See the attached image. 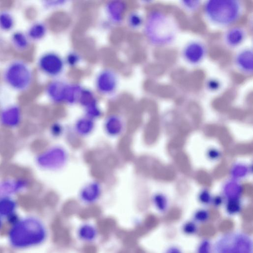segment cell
<instances>
[{"label": "cell", "mask_w": 253, "mask_h": 253, "mask_svg": "<svg viewBox=\"0 0 253 253\" xmlns=\"http://www.w3.org/2000/svg\"><path fill=\"white\" fill-rule=\"evenodd\" d=\"M144 36L152 45L164 47L172 43L178 32L176 20L168 13L155 9L148 13L143 26Z\"/></svg>", "instance_id": "1"}, {"label": "cell", "mask_w": 253, "mask_h": 253, "mask_svg": "<svg viewBox=\"0 0 253 253\" xmlns=\"http://www.w3.org/2000/svg\"><path fill=\"white\" fill-rule=\"evenodd\" d=\"M203 14L210 25L228 28L236 25L245 12V4L241 0H208L202 5Z\"/></svg>", "instance_id": "2"}, {"label": "cell", "mask_w": 253, "mask_h": 253, "mask_svg": "<svg viewBox=\"0 0 253 253\" xmlns=\"http://www.w3.org/2000/svg\"><path fill=\"white\" fill-rule=\"evenodd\" d=\"M47 229L40 219L28 217L18 220L9 232L11 245L16 249H25L40 245L47 238Z\"/></svg>", "instance_id": "3"}, {"label": "cell", "mask_w": 253, "mask_h": 253, "mask_svg": "<svg viewBox=\"0 0 253 253\" xmlns=\"http://www.w3.org/2000/svg\"><path fill=\"white\" fill-rule=\"evenodd\" d=\"M5 84L14 90L22 92L31 85L34 74L30 66L25 61L16 59L6 66L3 73Z\"/></svg>", "instance_id": "4"}, {"label": "cell", "mask_w": 253, "mask_h": 253, "mask_svg": "<svg viewBox=\"0 0 253 253\" xmlns=\"http://www.w3.org/2000/svg\"><path fill=\"white\" fill-rule=\"evenodd\" d=\"M211 253H253V238L241 231L224 234L214 242Z\"/></svg>", "instance_id": "5"}, {"label": "cell", "mask_w": 253, "mask_h": 253, "mask_svg": "<svg viewBox=\"0 0 253 253\" xmlns=\"http://www.w3.org/2000/svg\"><path fill=\"white\" fill-rule=\"evenodd\" d=\"M83 88L77 83L54 79L47 84L45 93L54 103L74 104L78 102Z\"/></svg>", "instance_id": "6"}, {"label": "cell", "mask_w": 253, "mask_h": 253, "mask_svg": "<svg viewBox=\"0 0 253 253\" xmlns=\"http://www.w3.org/2000/svg\"><path fill=\"white\" fill-rule=\"evenodd\" d=\"M38 66L44 75L52 78L59 76L63 72L65 62L58 53L49 51L43 53L38 60Z\"/></svg>", "instance_id": "7"}, {"label": "cell", "mask_w": 253, "mask_h": 253, "mask_svg": "<svg viewBox=\"0 0 253 253\" xmlns=\"http://www.w3.org/2000/svg\"><path fill=\"white\" fill-rule=\"evenodd\" d=\"M119 78L113 70L106 68L100 71L95 79V86L97 92L104 96H111L117 91Z\"/></svg>", "instance_id": "8"}, {"label": "cell", "mask_w": 253, "mask_h": 253, "mask_svg": "<svg viewBox=\"0 0 253 253\" xmlns=\"http://www.w3.org/2000/svg\"><path fill=\"white\" fill-rule=\"evenodd\" d=\"M207 53V48L203 42L194 40L187 42L182 50V57L185 61L192 65L202 62Z\"/></svg>", "instance_id": "9"}, {"label": "cell", "mask_w": 253, "mask_h": 253, "mask_svg": "<svg viewBox=\"0 0 253 253\" xmlns=\"http://www.w3.org/2000/svg\"><path fill=\"white\" fill-rule=\"evenodd\" d=\"M247 37V31L242 26L235 25L227 28L222 37L226 46L235 48L239 46Z\"/></svg>", "instance_id": "10"}, {"label": "cell", "mask_w": 253, "mask_h": 253, "mask_svg": "<svg viewBox=\"0 0 253 253\" xmlns=\"http://www.w3.org/2000/svg\"><path fill=\"white\" fill-rule=\"evenodd\" d=\"M253 53L252 47L241 49L236 54L234 65L237 70L245 75H252L253 68Z\"/></svg>", "instance_id": "11"}, {"label": "cell", "mask_w": 253, "mask_h": 253, "mask_svg": "<svg viewBox=\"0 0 253 253\" xmlns=\"http://www.w3.org/2000/svg\"><path fill=\"white\" fill-rule=\"evenodd\" d=\"M126 4L121 0L108 1L105 6V11L109 20L114 24H119L123 21L126 11Z\"/></svg>", "instance_id": "12"}, {"label": "cell", "mask_w": 253, "mask_h": 253, "mask_svg": "<svg viewBox=\"0 0 253 253\" xmlns=\"http://www.w3.org/2000/svg\"><path fill=\"white\" fill-rule=\"evenodd\" d=\"M78 102L84 107L88 117H97L100 115L97 99L91 90L83 88Z\"/></svg>", "instance_id": "13"}, {"label": "cell", "mask_w": 253, "mask_h": 253, "mask_svg": "<svg viewBox=\"0 0 253 253\" xmlns=\"http://www.w3.org/2000/svg\"><path fill=\"white\" fill-rule=\"evenodd\" d=\"M78 238L85 243H92L98 237V231L96 227L93 224L85 222L82 224L78 227L77 231Z\"/></svg>", "instance_id": "14"}, {"label": "cell", "mask_w": 253, "mask_h": 253, "mask_svg": "<svg viewBox=\"0 0 253 253\" xmlns=\"http://www.w3.org/2000/svg\"><path fill=\"white\" fill-rule=\"evenodd\" d=\"M47 33L46 25L42 22H37L29 28L27 35L30 40L39 41L43 39Z\"/></svg>", "instance_id": "15"}, {"label": "cell", "mask_w": 253, "mask_h": 253, "mask_svg": "<svg viewBox=\"0 0 253 253\" xmlns=\"http://www.w3.org/2000/svg\"><path fill=\"white\" fill-rule=\"evenodd\" d=\"M30 39L27 34L21 31H16L12 34L11 42L13 47L19 51L27 49L30 45Z\"/></svg>", "instance_id": "16"}, {"label": "cell", "mask_w": 253, "mask_h": 253, "mask_svg": "<svg viewBox=\"0 0 253 253\" xmlns=\"http://www.w3.org/2000/svg\"><path fill=\"white\" fill-rule=\"evenodd\" d=\"M86 188L81 193V199L85 204H93L98 199L100 196V188L96 184L93 186L91 184Z\"/></svg>", "instance_id": "17"}, {"label": "cell", "mask_w": 253, "mask_h": 253, "mask_svg": "<svg viewBox=\"0 0 253 253\" xmlns=\"http://www.w3.org/2000/svg\"><path fill=\"white\" fill-rule=\"evenodd\" d=\"M16 204L12 199L5 197L0 200V217L7 218L14 214Z\"/></svg>", "instance_id": "18"}, {"label": "cell", "mask_w": 253, "mask_h": 253, "mask_svg": "<svg viewBox=\"0 0 253 253\" xmlns=\"http://www.w3.org/2000/svg\"><path fill=\"white\" fill-rule=\"evenodd\" d=\"M3 121L16 123L20 117V110L18 106L11 105L3 109L1 114Z\"/></svg>", "instance_id": "19"}, {"label": "cell", "mask_w": 253, "mask_h": 253, "mask_svg": "<svg viewBox=\"0 0 253 253\" xmlns=\"http://www.w3.org/2000/svg\"><path fill=\"white\" fill-rule=\"evenodd\" d=\"M145 17L139 12L134 11L130 12L126 17V23L129 28L137 30L143 27Z\"/></svg>", "instance_id": "20"}, {"label": "cell", "mask_w": 253, "mask_h": 253, "mask_svg": "<svg viewBox=\"0 0 253 253\" xmlns=\"http://www.w3.org/2000/svg\"><path fill=\"white\" fill-rule=\"evenodd\" d=\"M15 24L14 18L9 12L3 10L0 12V29L3 31H9Z\"/></svg>", "instance_id": "21"}, {"label": "cell", "mask_w": 253, "mask_h": 253, "mask_svg": "<svg viewBox=\"0 0 253 253\" xmlns=\"http://www.w3.org/2000/svg\"><path fill=\"white\" fill-rule=\"evenodd\" d=\"M181 3L186 11L190 12H195L202 5L199 0L182 1Z\"/></svg>", "instance_id": "22"}, {"label": "cell", "mask_w": 253, "mask_h": 253, "mask_svg": "<svg viewBox=\"0 0 253 253\" xmlns=\"http://www.w3.org/2000/svg\"><path fill=\"white\" fill-rule=\"evenodd\" d=\"M64 60L65 64L69 66L75 67L80 62L81 56L78 53L73 51L68 53Z\"/></svg>", "instance_id": "23"}, {"label": "cell", "mask_w": 253, "mask_h": 253, "mask_svg": "<svg viewBox=\"0 0 253 253\" xmlns=\"http://www.w3.org/2000/svg\"><path fill=\"white\" fill-rule=\"evenodd\" d=\"M212 246L208 239H204L198 246L196 253H211Z\"/></svg>", "instance_id": "24"}, {"label": "cell", "mask_w": 253, "mask_h": 253, "mask_svg": "<svg viewBox=\"0 0 253 253\" xmlns=\"http://www.w3.org/2000/svg\"><path fill=\"white\" fill-rule=\"evenodd\" d=\"M220 82L214 78L209 79L206 84V86L209 91L211 92H216L218 91L221 87Z\"/></svg>", "instance_id": "25"}, {"label": "cell", "mask_w": 253, "mask_h": 253, "mask_svg": "<svg viewBox=\"0 0 253 253\" xmlns=\"http://www.w3.org/2000/svg\"><path fill=\"white\" fill-rule=\"evenodd\" d=\"M195 221L202 223L207 221L209 218V212L205 210L197 211L194 216Z\"/></svg>", "instance_id": "26"}, {"label": "cell", "mask_w": 253, "mask_h": 253, "mask_svg": "<svg viewBox=\"0 0 253 253\" xmlns=\"http://www.w3.org/2000/svg\"><path fill=\"white\" fill-rule=\"evenodd\" d=\"M184 233L187 234H193L197 231V226L195 222L189 221L186 222L183 227Z\"/></svg>", "instance_id": "27"}, {"label": "cell", "mask_w": 253, "mask_h": 253, "mask_svg": "<svg viewBox=\"0 0 253 253\" xmlns=\"http://www.w3.org/2000/svg\"><path fill=\"white\" fill-rule=\"evenodd\" d=\"M240 210L239 205L236 202L230 203L227 208V211L230 214H234L238 213Z\"/></svg>", "instance_id": "28"}, {"label": "cell", "mask_w": 253, "mask_h": 253, "mask_svg": "<svg viewBox=\"0 0 253 253\" xmlns=\"http://www.w3.org/2000/svg\"><path fill=\"white\" fill-rule=\"evenodd\" d=\"M47 3H46V5L47 6L49 7H54L59 5H61L63 4V2H65V1H46Z\"/></svg>", "instance_id": "29"}, {"label": "cell", "mask_w": 253, "mask_h": 253, "mask_svg": "<svg viewBox=\"0 0 253 253\" xmlns=\"http://www.w3.org/2000/svg\"><path fill=\"white\" fill-rule=\"evenodd\" d=\"M165 253H182L180 249L175 246H171L169 248Z\"/></svg>", "instance_id": "30"}, {"label": "cell", "mask_w": 253, "mask_h": 253, "mask_svg": "<svg viewBox=\"0 0 253 253\" xmlns=\"http://www.w3.org/2000/svg\"><path fill=\"white\" fill-rule=\"evenodd\" d=\"M1 226H2V221L1 220V217H0V228H1Z\"/></svg>", "instance_id": "31"}]
</instances>
